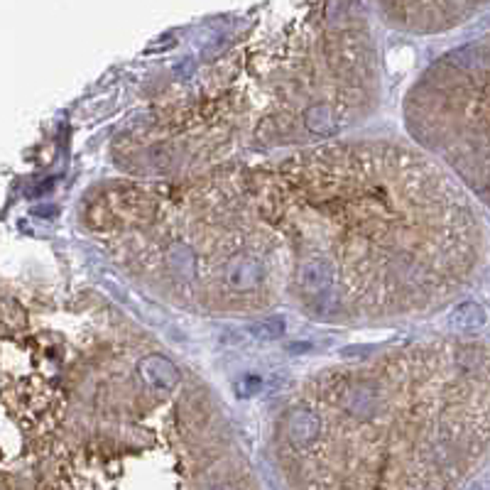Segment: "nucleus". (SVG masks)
Returning a JSON list of instances; mask_svg holds the SVG:
<instances>
[{
	"instance_id": "nucleus-3",
	"label": "nucleus",
	"mask_w": 490,
	"mask_h": 490,
	"mask_svg": "<svg viewBox=\"0 0 490 490\" xmlns=\"http://www.w3.org/2000/svg\"><path fill=\"white\" fill-rule=\"evenodd\" d=\"M449 324L454 326V331L458 334H476L483 324H486V311L476 304V301H463L451 311Z\"/></svg>"
},
{
	"instance_id": "nucleus-1",
	"label": "nucleus",
	"mask_w": 490,
	"mask_h": 490,
	"mask_svg": "<svg viewBox=\"0 0 490 490\" xmlns=\"http://www.w3.org/2000/svg\"><path fill=\"white\" fill-rule=\"evenodd\" d=\"M277 432L297 490H456L490 454V346L439 341L326 370Z\"/></svg>"
},
{
	"instance_id": "nucleus-4",
	"label": "nucleus",
	"mask_w": 490,
	"mask_h": 490,
	"mask_svg": "<svg viewBox=\"0 0 490 490\" xmlns=\"http://www.w3.org/2000/svg\"><path fill=\"white\" fill-rule=\"evenodd\" d=\"M250 334L260 341H275L285 334V321L277 316V319H262V321H255L250 326Z\"/></svg>"
},
{
	"instance_id": "nucleus-2",
	"label": "nucleus",
	"mask_w": 490,
	"mask_h": 490,
	"mask_svg": "<svg viewBox=\"0 0 490 490\" xmlns=\"http://www.w3.org/2000/svg\"><path fill=\"white\" fill-rule=\"evenodd\" d=\"M424 79L432 88V116L424 118L422 132L490 204V34L447 54Z\"/></svg>"
}]
</instances>
